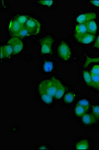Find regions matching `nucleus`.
<instances>
[{
  "instance_id": "f257e3e1",
  "label": "nucleus",
  "mask_w": 99,
  "mask_h": 150,
  "mask_svg": "<svg viewBox=\"0 0 99 150\" xmlns=\"http://www.w3.org/2000/svg\"><path fill=\"white\" fill-rule=\"evenodd\" d=\"M58 39L55 33L45 31L33 41L32 44L36 47L37 55L39 59L54 58L55 49Z\"/></svg>"
},
{
  "instance_id": "f03ea898",
  "label": "nucleus",
  "mask_w": 99,
  "mask_h": 150,
  "mask_svg": "<svg viewBox=\"0 0 99 150\" xmlns=\"http://www.w3.org/2000/svg\"><path fill=\"white\" fill-rule=\"evenodd\" d=\"M54 58L64 64L77 62L80 58L77 54L70 42L65 37L58 39L56 49Z\"/></svg>"
},
{
  "instance_id": "7ed1b4c3",
  "label": "nucleus",
  "mask_w": 99,
  "mask_h": 150,
  "mask_svg": "<svg viewBox=\"0 0 99 150\" xmlns=\"http://www.w3.org/2000/svg\"><path fill=\"white\" fill-rule=\"evenodd\" d=\"M63 79L58 75L42 76L37 79L34 84V91H42L54 97L59 86Z\"/></svg>"
},
{
  "instance_id": "20e7f679",
  "label": "nucleus",
  "mask_w": 99,
  "mask_h": 150,
  "mask_svg": "<svg viewBox=\"0 0 99 150\" xmlns=\"http://www.w3.org/2000/svg\"><path fill=\"white\" fill-rule=\"evenodd\" d=\"M24 26L29 30L33 39H36L45 32V20L35 13L29 18Z\"/></svg>"
},
{
  "instance_id": "39448f33",
  "label": "nucleus",
  "mask_w": 99,
  "mask_h": 150,
  "mask_svg": "<svg viewBox=\"0 0 99 150\" xmlns=\"http://www.w3.org/2000/svg\"><path fill=\"white\" fill-rule=\"evenodd\" d=\"M38 72L43 76H51L56 75L58 70L57 61L54 58H47L40 59Z\"/></svg>"
},
{
  "instance_id": "423d86ee",
  "label": "nucleus",
  "mask_w": 99,
  "mask_h": 150,
  "mask_svg": "<svg viewBox=\"0 0 99 150\" xmlns=\"http://www.w3.org/2000/svg\"><path fill=\"white\" fill-rule=\"evenodd\" d=\"M77 122L80 128L85 131L99 130V122L90 110L86 112Z\"/></svg>"
},
{
  "instance_id": "0eeeda50",
  "label": "nucleus",
  "mask_w": 99,
  "mask_h": 150,
  "mask_svg": "<svg viewBox=\"0 0 99 150\" xmlns=\"http://www.w3.org/2000/svg\"><path fill=\"white\" fill-rule=\"evenodd\" d=\"M94 148V141L90 135H79L75 137L70 144L72 150H91Z\"/></svg>"
},
{
  "instance_id": "6e6552de",
  "label": "nucleus",
  "mask_w": 99,
  "mask_h": 150,
  "mask_svg": "<svg viewBox=\"0 0 99 150\" xmlns=\"http://www.w3.org/2000/svg\"><path fill=\"white\" fill-rule=\"evenodd\" d=\"M3 41L13 47L16 58L22 56L26 51V41L20 39L17 36L7 37Z\"/></svg>"
},
{
  "instance_id": "1a4fd4ad",
  "label": "nucleus",
  "mask_w": 99,
  "mask_h": 150,
  "mask_svg": "<svg viewBox=\"0 0 99 150\" xmlns=\"http://www.w3.org/2000/svg\"><path fill=\"white\" fill-rule=\"evenodd\" d=\"M36 101L41 107L45 109H53L57 102L54 96L42 91H33Z\"/></svg>"
},
{
  "instance_id": "9d476101",
  "label": "nucleus",
  "mask_w": 99,
  "mask_h": 150,
  "mask_svg": "<svg viewBox=\"0 0 99 150\" xmlns=\"http://www.w3.org/2000/svg\"><path fill=\"white\" fill-rule=\"evenodd\" d=\"M99 18V11L93 9L82 10L74 13L73 22L86 24L90 21Z\"/></svg>"
},
{
  "instance_id": "9b49d317",
  "label": "nucleus",
  "mask_w": 99,
  "mask_h": 150,
  "mask_svg": "<svg viewBox=\"0 0 99 150\" xmlns=\"http://www.w3.org/2000/svg\"><path fill=\"white\" fill-rule=\"evenodd\" d=\"M79 79L82 88L94 92V84L88 67L80 65L79 67Z\"/></svg>"
},
{
  "instance_id": "f8f14e48",
  "label": "nucleus",
  "mask_w": 99,
  "mask_h": 150,
  "mask_svg": "<svg viewBox=\"0 0 99 150\" xmlns=\"http://www.w3.org/2000/svg\"><path fill=\"white\" fill-rule=\"evenodd\" d=\"M0 63L1 65H5L6 63H11L16 59L13 48L10 45L5 43L3 40L1 43L0 47Z\"/></svg>"
},
{
  "instance_id": "ddd939ff",
  "label": "nucleus",
  "mask_w": 99,
  "mask_h": 150,
  "mask_svg": "<svg viewBox=\"0 0 99 150\" xmlns=\"http://www.w3.org/2000/svg\"><path fill=\"white\" fill-rule=\"evenodd\" d=\"M22 27L12 14L8 15L6 18L5 30L7 37L17 36Z\"/></svg>"
},
{
  "instance_id": "4468645a",
  "label": "nucleus",
  "mask_w": 99,
  "mask_h": 150,
  "mask_svg": "<svg viewBox=\"0 0 99 150\" xmlns=\"http://www.w3.org/2000/svg\"><path fill=\"white\" fill-rule=\"evenodd\" d=\"M79 96L78 90L72 85L61 99L60 102L61 106L64 108H71L75 104Z\"/></svg>"
},
{
  "instance_id": "2eb2a0df",
  "label": "nucleus",
  "mask_w": 99,
  "mask_h": 150,
  "mask_svg": "<svg viewBox=\"0 0 99 150\" xmlns=\"http://www.w3.org/2000/svg\"><path fill=\"white\" fill-rule=\"evenodd\" d=\"M88 33L87 27L85 23L72 22L70 24V38L72 41Z\"/></svg>"
},
{
  "instance_id": "dca6fc26",
  "label": "nucleus",
  "mask_w": 99,
  "mask_h": 150,
  "mask_svg": "<svg viewBox=\"0 0 99 150\" xmlns=\"http://www.w3.org/2000/svg\"><path fill=\"white\" fill-rule=\"evenodd\" d=\"M96 37V35L87 33L73 42L81 47H91L94 42Z\"/></svg>"
},
{
  "instance_id": "f3484780",
  "label": "nucleus",
  "mask_w": 99,
  "mask_h": 150,
  "mask_svg": "<svg viewBox=\"0 0 99 150\" xmlns=\"http://www.w3.org/2000/svg\"><path fill=\"white\" fill-rule=\"evenodd\" d=\"M88 68L94 84V93H99V63L92 64Z\"/></svg>"
},
{
  "instance_id": "a211bd4d",
  "label": "nucleus",
  "mask_w": 99,
  "mask_h": 150,
  "mask_svg": "<svg viewBox=\"0 0 99 150\" xmlns=\"http://www.w3.org/2000/svg\"><path fill=\"white\" fill-rule=\"evenodd\" d=\"M33 4L36 7L38 8L43 10H54L59 6V1L56 0H51V1H47V0H34Z\"/></svg>"
},
{
  "instance_id": "6ab92c4d",
  "label": "nucleus",
  "mask_w": 99,
  "mask_h": 150,
  "mask_svg": "<svg viewBox=\"0 0 99 150\" xmlns=\"http://www.w3.org/2000/svg\"><path fill=\"white\" fill-rule=\"evenodd\" d=\"M72 85H73L72 83H70L65 81V80L62 81V82L61 83V84L59 86V88L56 91V93L54 96V98L57 103L61 102V99L63 98L65 94L71 88Z\"/></svg>"
},
{
  "instance_id": "aec40b11",
  "label": "nucleus",
  "mask_w": 99,
  "mask_h": 150,
  "mask_svg": "<svg viewBox=\"0 0 99 150\" xmlns=\"http://www.w3.org/2000/svg\"><path fill=\"white\" fill-rule=\"evenodd\" d=\"M82 62L81 66L84 67H88L92 64L99 63V54L96 56L91 55L88 51H84L82 54Z\"/></svg>"
},
{
  "instance_id": "412c9836",
  "label": "nucleus",
  "mask_w": 99,
  "mask_h": 150,
  "mask_svg": "<svg viewBox=\"0 0 99 150\" xmlns=\"http://www.w3.org/2000/svg\"><path fill=\"white\" fill-rule=\"evenodd\" d=\"M70 115L72 118L75 121H78L87 111L86 109H85L84 107L75 104L71 108H70Z\"/></svg>"
},
{
  "instance_id": "4be33fe9",
  "label": "nucleus",
  "mask_w": 99,
  "mask_h": 150,
  "mask_svg": "<svg viewBox=\"0 0 99 150\" xmlns=\"http://www.w3.org/2000/svg\"><path fill=\"white\" fill-rule=\"evenodd\" d=\"M34 13L32 11H16L15 13H12L13 16L16 19V20L22 25V26H24L26 22L29 18Z\"/></svg>"
},
{
  "instance_id": "5701e85b",
  "label": "nucleus",
  "mask_w": 99,
  "mask_h": 150,
  "mask_svg": "<svg viewBox=\"0 0 99 150\" xmlns=\"http://www.w3.org/2000/svg\"><path fill=\"white\" fill-rule=\"evenodd\" d=\"M94 101L93 99L87 95H82L79 96L76 101L75 104L79 105L87 110H90L91 106L94 103Z\"/></svg>"
},
{
  "instance_id": "b1692460",
  "label": "nucleus",
  "mask_w": 99,
  "mask_h": 150,
  "mask_svg": "<svg viewBox=\"0 0 99 150\" xmlns=\"http://www.w3.org/2000/svg\"><path fill=\"white\" fill-rule=\"evenodd\" d=\"M88 33L97 36L99 34V18L93 19L86 23Z\"/></svg>"
},
{
  "instance_id": "393cba45",
  "label": "nucleus",
  "mask_w": 99,
  "mask_h": 150,
  "mask_svg": "<svg viewBox=\"0 0 99 150\" xmlns=\"http://www.w3.org/2000/svg\"><path fill=\"white\" fill-rule=\"evenodd\" d=\"M20 39L24 40V41H28L30 40L33 39V37L32 36L31 34L29 31V30L25 27V26H23L22 29L20 30V32L19 33L18 35H17Z\"/></svg>"
},
{
  "instance_id": "a878e982",
  "label": "nucleus",
  "mask_w": 99,
  "mask_h": 150,
  "mask_svg": "<svg viewBox=\"0 0 99 150\" xmlns=\"http://www.w3.org/2000/svg\"><path fill=\"white\" fill-rule=\"evenodd\" d=\"M79 3L90 7L91 9L99 11V1H94V0H80Z\"/></svg>"
},
{
  "instance_id": "bb28decb",
  "label": "nucleus",
  "mask_w": 99,
  "mask_h": 150,
  "mask_svg": "<svg viewBox=\"0 0 99 150\" xmlns=\"http://www.w3.org/2000/svg\"><path fill=\"white\" fill-rule=\"evenodd\" d=\"M34 149H48V150H52L54 149L53 146L50 144L45 141H41L37 142L33 148Z\"/></svg>"
},
{
  "instance_id": "cd10ccee",
  "label": "nucleus",
  "mask_w": 99,
  "mask_h": 150,
  "mask_svg": "<svg viewBox=\"0 0 99 150\" xmlns=\"http://www.w3.org/2000/svg\"><path fill=\"white\" fill-rule=\"evenodd\" d=\"M90 111L99 122V102H94L91 106Z\"/></svg>"
},
{
  "instance_id": "c85d7f7f",
  "label": "nucleus",
  "mask_w": 99,
  "mask_h": 150,
  "mask_svg": "<svg viewBox=\"0 0 99 150\" xmlns=\"http://www.w3.org/2000/svg\"><path fill=\"white\" fill-rule=\"evenodd\" d=\"M0 6H1V10L2 11L10 12L11 11V6L10 3L6 0H1Z\"/></svg>"
},
{
  "instance_id": "c756f323",
  "label": "nucleus",
  "mask_w": 99,
  "mask_h": 150,
  "mask_svg": "<svg viewBox=\"0 0 99 150\" xmlns=\"http://www.w3.org/2000/svg\"><path fill=\"white\" fill-rule=\"evenodd\" d=\"M21 131V127L17 124H12L8 127V132L11 134H17Z\"/></svg>"
},
{
  "instance_id": "7c9ffc66",
  "label": "nucleus",
  "mask_w": 99,
  "mask_h": 150,
  "mask_svg": "<svg viewBox=\"0 0 99 150\" xmlns=\"http://www.w3.org/2000/svg\"><path fill=\"white\" fill-rule=\"evenodd\" d=\"M90 48L95 52L99 53V34L96 36L94 42Z\"/></svg>"
},
{
  "instance_id": "2f4dec72",
  "label": "nucleus",
  "mask_w": 99,
  "mask_h": 150,
  "mask_svg": "<svg viewBox=\"0 0 99 150\" xmlns=\"http://www.w3.org/2000/svg\"><path fill=\"white\" fill-rule=\"evenodd\" d=\"M33 55H31V54H28V55L24 57V59L25 61H27L33 60Z\"/></svg>"
}]
</instances>
